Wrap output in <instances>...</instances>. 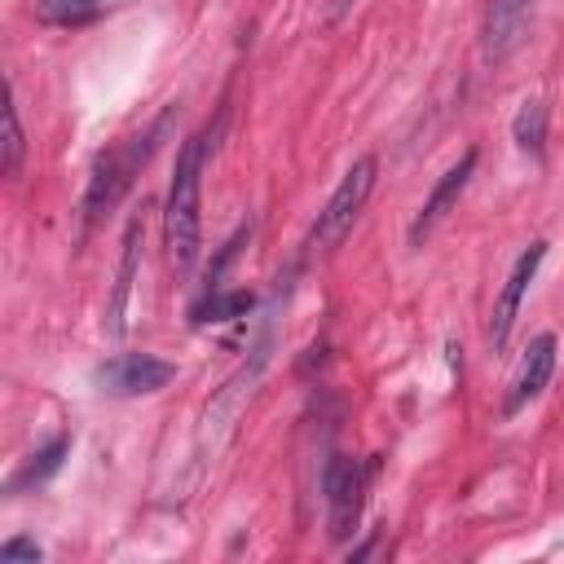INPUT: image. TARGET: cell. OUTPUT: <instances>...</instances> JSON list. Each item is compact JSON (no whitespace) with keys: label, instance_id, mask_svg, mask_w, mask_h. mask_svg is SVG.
I'll list each match as a JSON object with an SVG mask.
<instances>
[{"label":"cell","instance_id":"30bf717a","mask_svg":"<svg viewBox=\"0 0 564 564\" xmlns=\"http://www.w3.org/2000/svg\"><path fill=\"white\" fill-rule=\"evenodd\" d=\"M137 251H141V220H128L123 229V260H119V278H115V300H110V335L123 330V308H128V291L137 278Z\"/></svg>","mask_w":564,"mask_h":564},{"label":"cell","instance_id":"6da1fadb","mask_svg":"<svg viewBox=\"0 0 564 564\" xmlns=\"http://www.w3.org/2000/svg\"><path fill=\"white\" fill-rule=\"evenodd\" d=\"M207 132H194L181 150H176V167H172V185H167V203H163V247L167 260L176 269H189L198 260V189H203V163H207Z\"/></svg>","mask_w":564,"mask_h":564},{"label":"cell","instance_id":"ba28073f","mask_svg":"<svg viewBox=\"0 0 564 564\" xmlns=\"http://www.w3.org/2000/svg\"><path fill=\"white\" fill-rule=\"evenodd\" d=\"M529 13H533V0H489L485 9V57L489 62H502L524 44Z\"/></svg>","mask_w":564,"mask_h":564},{"label":"cell","instance_id":"52a82bcc","mask_svg":"<svg viewBox=\"0 0 564 564\" xmlns=\"http://www.w3.org/2000/svg\"><path fill=\"white\" fill-rule=\"evenodd\" d=\"M476 150H463V159L454 163V167H445L441 176H436V185H432V194L423 198V207H419V216L410 220V247H419L441 220H445V212L458 203V194L467 189V181H471V172H476Z\"/></svg>","mask_w":564,"mask_h":564},{"label":"cell","instance_id":"e0dca14e","mask_svg":"<svg viewBox=\"0 0 564 564\" xmlns=\"http://www.w3.org/2000/svg\"><path fill=\"white\" fill-rule=\"evenodd\" d=\"M352 4H357V0H330V18H344Z\"/></svg>","mask_w":564,"mask_h":564},{"label":"cell","instance_id":"5b68a950","mask_svg":"<svg viewBox=\"0 0 564 564\" xmlns=\"http://www.w3.org/2000/svg\"><path fill=\"white\" fill-rule=\"evenodd\" d=\"M172 379H176V366L154 352H123L97 370V383L110 397H145V392L167 388Z\"/></svg>","mask_w":564,"mask_h":564},{"label":"cell","instance_id":"9c48e42d","mask_svg":"<svg viewBox=\"0 0 564 564\" xmlns=\"http://www.w3.org/2000/svg\"><path fill=\"white\" fill-rule=\"evenodd\" d=\"M551 370H555V335L542 330V335L529 339V348H524V357H520V370H516V379H511V392H507L502 414H516L520 405H529V401L546 388Z\"/></svg>","mask_w":564,"mask_h":564},{"label":"cell","instance_id":"3957f363","mask_svg":"<svg viewBox=\"0 0 564 564\" xmlns=\"http://www.w3.org/2000/svg\"><path fill=\"white\" fill-rule=\"evenodd\" d=\"M375 172H379L375 154H357L352 167L339 176V185L330 189V198H326V207L317 212V225H313V242L322 251H335L348 238V229L357 225V216H361V207L375 189Z\"/></svg>","mask_w":564,"mask_h":564},{"label":"cell","instance_id":"7c38bea8","mask_svg":"<svg viewBox=\"0 0 564 564\" xmlns=\"http://www.w3.org/2000/svg\"><path fill=\"white\" fill-rule=\"evenodd\" d=\"M511 137H516V145L524 154H533V159L542 154V145H546V101L542 97L520 101V110L511 119Z\"/></svg>","mask_w":564,"mask_h":564},{"label":"cell","instance_id":"7a4b0ae2","mask_svg":"<svg viewBox=\"0 0 564 564\" xmlns=\"http://www.w3.org/2000/svg\"><path fill=\"white\" fill-rule=\"evenodd\" d=\"M159 132H163V119H159L145 137H128V141L110 145L106 154H97L93 176H88V189H84V216H88V225L101 220V216L128 194V185H132V176L141 172V163L150 159Z\"/></svg>","mask_w":564,"mask_h":564},{"label":"cell","instance_id":"2e32d148","mask_svg":"<svg viewBox=\"0 0 564 564\" xmlns=\"http://www.w3.org/2000/svg\"><path fill=\"white\" fill-rule=\"evenodd\" d=\"M40 555H44V551H40L31 538H9V542L0 546V560H31V564H35Z\"/></svg>","mask_w":564,"mask_h":564},{"label":"cell","instance_id":"8992f818","mask_svg":"<svg viewBox=\"0 0 564 564\" xmlns=\"http://www.w3.org/2000/svg\"><path fill=\"white\" fill-rule=\"evenodd\" d=\"M542 256H546V242H529V247L520 251V260L511 264V273H507L502 291H498V300H494V313H489V348H494V352H502V348H507L511 326H516V313H520V304H524L529 282L538 278Z\"/></svg>","mask_w":564,"mask_h":564},{"label":"cell","instance_id":"277c9868","mask_svg":"<svg viewBox=\"0 0 564 564\" xmlns=\"http://www.w3.org/2000/svg\"><path fill=\"white\" fill-rule=\"evenodd\" d=\"M326 533L335 542H348L361 524V507H366V485H370V467L352 454H330L326 463Z\"/></svg>","mask_w":564,"mask_h":564},{"label":"cell","instance_id":"5bb4252c","mask_svg":"<svg viewBox=\"0 0 564 564\" xmlns=\"http://www.w3.org/2000/svg\"><path fill=\"white\" fill-rule=\"evenodd\" d=\"M251 308V291H212L207 300L194 304V322L207 326V322H229V317H242Z\"/></svg>","mask_w":564,"mask_h":564},{"label":"cell","instance_id":"8fae6325","mask_svg":"<svg viewBox=\"0 0 564 564\" xmlns=\"http://www.w3.org/2000/svg\"><path fill=\"white\" fill-rule=\"evenodd\" d=\"M66 454H70V441H66V436H53L44 449H35V454L18 467V476L9 480V489L18 494V489H31V485H44V480L62 467V458H66Z\"/></svg>","mask_w":564,"mask_h":564},{"label":"cell","instance_id":"4fadbf2b","mask_svg":"<svg viewBox=\"0 0 564 564\" xmlns=\"http://www.w3.org/2000/svg\"><path fill=\"white\" fill-rule=\"evenodd\" d=\"M106 9V0H35V18L44 26H84Z\"/></svg>","mask_w":564,"mask_h":564},{"label":"cell","instance_id":"9a60e30c","mask_svg":"<svg viewBox=\"0 0 564 564\" xmlns=\"http://www.w3.org/2000/svg\"><path fill=\"white\" fill-rule=\"evenodd\" d=\"M22 150H26V137H22V123H18V106H13V97H9V101H4V159H0V172H4V176H18Z\"/></svg>","mask_w":564,"mask_h":564}]
</instances>
